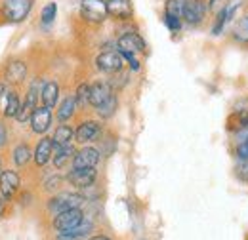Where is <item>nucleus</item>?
<instances>
[{
  "label": "nucleus",
  "mask_w": 248,
  "mask_h": 240,
  "mask_svg": "<svg viewBox=\"0 0 248 240\" xmlns=\"http://www.w3.org/2000/svg\"><path fill=\"white\" fill-rule=\"evenodd\" d=\"M52 126V109L46 107V105H40L34 109L31 117V130L34 134H46Z\"/></svg>",
  "instance_id": "10"
},
{
  "label": "nucleus",
  "mask_w": 248,
  "mask_h": 240,
  "mask_svg": "<svg viewBox=\"0 0 248 240\" xmlns=\"http://www.w3.org/2000/svg\"><path fill=\"white\" fill-rule=\"evenodd\" d=\"M4 200H6V198H4V196H0V215L4 213Z\"/></svg>",
  "instance_id": "37"
},
{
  "label": "nucleus",
  "mask_w": 248,
  "mask_h": 240,
  "mask_svg": "<svg viewBox=\"0 0 248 240\" xmlns=\"http://www.w3.org/2000/svg\"><path fill=\"white\" fill-rule=\"evenodd\" d=\"M239 128H241V132H248V115H243L239 119Z\"/></svg>",
  "instance_id": "36"
},
{
  "label": "nucleus",
  "mask_w": 248,
  "mask_h": 240,
  "mask_svg": "<svg viewBox=\"0 0 248 240\" xmlns=\"http://www.w3.org/2000/svg\"><path fill=\"white\" fill-rule=\"evenodd\" d=\"M229 2H231V0H206L208 12H210V14H217V12H219L221 8H225Z\"/></svg>",
  "instance_id": "33"
},
{
  "label": "nucleus",
  "mask_w": 248,
  "mask_h": 240,
  "mask_svg": "<svg viewBox=\"0 0 248 240\" xmlns=\"http://www.w3.org/2000/svg\"><path fill=\"white\" fill-rule=\"evenodd\" d=\"M75 137V132L69 124H60L56 130H54V135H52V141H54V147H63V145H71Z\"/></svg>",
  "instance_id": "21"
},
{
  "label": "nucleus",
  "mask_w": 248,
  "mask_h": 240,
  "mask_svg": "<svg viewBox=\"0 0 248 240\" xmlns=\"http://www.w3.org/2000/svg\"><path fill=\"white\" fill-rule=\"evenodd\" d=\"M78 15L88 25H101L109 17L107 0H80Z\"/></svg>",
  "instance_id": "2"
},
{
  "label": "nucleus",
  "mask_w": 248,
  "mask_h": 240,
  "mask_svg": "<svg viewBox=\"0 0 248 240\" xmlns=\"http://www.w3.org/2000/svg\"><path fill=\"white\" fill-rule=\"evenodd\" d=\"M90 240H111V239H107V237H93V239Z\"/></svg>",
  "instance_id": "39"
},
{
  "label": "nucleus",
  "mask_w": 248,
  "mask_h": 240,
  "mask_svg": "<svg viewBox=\"0 0 248 240\" xmlns=\"http://www.w3.org/2000/svg\"><path fill=\"white\" fill-rule=\"evenodd\" d=\"M84 204V196L78 193H63L58 196H52L48 202V210L54 215L62 213V211L73 210V208H80Z\"/></svg>",
  "instance_id": "3"
},
{
  "label": "nucleus",
  "mask_w": 248,
  "mask_h": 240,
  "mask_svg": "<svg viewBox=\"0 0 248 240\" xmlns=\"http://www.w3.org/2000/svg\"><path fill=\"white\" fill-rule=\"evenodd\" d=\"M162 21H164V25L168 27L170 32H180L182 27H184V19L182 17H178V15H172V14H162Z\"/></svg>",
  "instance_id": "29"
},
{
  "label": "nucleus",
  "mask_w": 248,
  "mask_h": 240,
  "mask_svg": "<svg viewBox=\"0 0 248 240\" xmlns=\"http://www.w3.org/2000/svg\"><path fill=\"white\" fill-rule=\"evenodd\" d=\"M6 80L12 82V84H21L27 76V65L25 61L21 60H16V61H10L8 67H6V73H4Z\"/></svg>",
  "instance_id": "18"
},
{
  "label": "nucleus",
  "mask_w": 248,
  "mask_h": 240,
  "mask_svg": "<svg viewBox=\"0 0 248 240\" xmlns=\"http://www.w3.org/2000/svg\"><path fill=\"white\" fill-rule=\"evenodd\" d=\"M77 150L73 145H63V147H54V154H52V160H54V166L58 170L65 168L69 162H73Z\"/></svg>",
  "instance_id": "20"
},
{
  "label": "nucleus",
  "mask_w": 248,
  "mask_h": 240,
  "mask_svg": "<svg viewBox=\"0 0 248 240\" xmlns=\"http://www.w3.org/2000/svg\"><path fill=\"white\" fill-rule=\"evenodd\" d=\"M77 109H78V105H77V99H75V95H69V97H65L62 101V105H60V109H58V120L60 122H67V120L73 119V115L77 113Z\"/></svg>",
  "instance_id": "22"
},
{
  "label": "nucleus",
  "mask_w": 248,
  "mask_h": 240,
  "mask_svg": "<svg viewBox=\"0 0 248 240\" xmlns=\"http://www.w3.org/2000/svg\"><path fill=\"white\" fill-rule=\"evenodd\" d=\"M99 162V150L93 147H82L73 158V168H95Z\"/></svg>",
  "instance_id": "14"
},
{
  "label": "nucleus",
  "mask_w": 248,
  "mask_h": 240,
  "mask_svg": "<svg viewBox=\"0 0 248 240\" xmlns=\"http://www.w3.org/2000/svg\"><path fill=\"white\" fill-rule=\"evenodd\" d=\"M4 93H6V86L0 82V99H2V95H4Z\"/></svg>",
  "instance_id": "38"
},
{
  "label": "nucleus",
  "mask_w": 248,
  "mask_h": 240,
  "mask_svg": "<svg viewBox=\"0 0 248 240\" xmlns=\"http://www.w3.org/2000/svg\"><path fill=\"white\" fill-rule=\"evenodd\" d=\"M101 134V124L97 120H84L80 122V126L75 130V139L78 143H90V141H95Z\"/></svg>",
  "instance_id": "11"
},
{
  "label": "nucleus",
  "mask_w": 248,
  "mask_h": 240,
  "mask_svg": "<svg viewBox=\"0 0 248 240\" xmlns=\"http://www.w3.org/2000/svg\"><path fill=\"white\" fill-rule=\"evenodd\" d=\"M109 17L117 21H130L134 17V6L132 0H107Z\"/></svg>",
  "instance_id": "12"
},
{
  "label": "nucleus",
  "mask_w": 248,
  "mask_h": 240,
  "mask_svg": "<svg viewBox=\"0 0 248 240\" xmlns=\"http://www.w3.org/2000/svg\"><path fill=\"white\" fill-rule=\"evenodd\" d=\"M237 156H239V160H248V134L243 137V141L237 145Z\"/></svg>",
  "instance_id": "32"
},
{
  "label": "nucleus",
  "mask_w": 248,
  "mask_h": 240,
  "mask_svg": "<svg viewBox=\"0 0 248 240\" xmlns=\"http://www.w3.org/2000/svg\"><path fill=\"white\" fill-rule=\"evenodd\" d=\"M206 15H208L206 0H187L184 10V23H187L189 27H199L204 23Z\"/></svg>",
  "instance_id": "4"
},
{
  "label": "nucleus",
  "mask_w": 248,
  "mask_h": 240,
  "mask_svg": "<svg viewBox=\"0 0 248 240\" xmlns=\"http://www.w3.org/2000/svg\"><path fill=\"white\" fill-rule=\"evenodd\" d=\"M6 139H8V134H6V126L0 122V147L6 145Z\"/></svg>",
  "instance_id": "35"
},
{
  "label": "nucleus",
  "mask_w": 248,
  "mask_h": 240,
  "mask_svg": "<svg viewBox=\"0 0 248 240\" xmlns=\"http://www.w3.org/2000/svg\"><path fill=\"white\" fill-rule=\"evenodd\" d=\"M0 103H2V113H4L6 119H16V115L21 109V99H19L17 91L14 90H6V93L0 99Z\"/></svg>",
  "instance_id": "16"
},
{
  "label": "nucleus",
  "mask_w": 248,
  "mask_h": 240,
  "mask_svg": "<svg viewBox=\"0 0 248 240\" xmlns=\"http://www.w3.org/2000/svg\"><path fill=\"white\" fill-rule=\"evenodd\" d=\"M187 0H166L164 2V12L166 14H172V15H178L184 19V10H186Z\"/></svg>",
  "instance_id": "27"
},
{
  "label": "nucleus",
  "mask_w": 248,
  "mask_h": 240,
  "mask_svg": "<svg viewBox=\"0 0 248 240\" xmlns=\"http://www.w3.org/2000/svg\"><path fill=\"white\" fill-rule=\"evenodd\" d=\"M233 38L237 42H243V44H248V12L237 21L235 29H233Z\"/></svg>",
  "instance_id": "26"
},
{
  "label": "nucleus",
  "mask_w": 248,
  "mask_h": 240,
  "mask_svg": "<svg viewBox=\"0 0 248 240\" xmlns=\"http://www.w3.org/2000/svg\"><path fill=\"white\" fill-rule=\"evenodd\" d=\"M31 156H32V150L27 143H19V145L14 149V162H16V166H19V168L27 166V162L31 160Z\"/></svg>",
  "instance_id": "25"
},
{
  "label": "nucleus",
  "mask_w": 248,
  "mask_h": 240,
  "mask_svg": "<svg viewBox=\"0 0 248 240\" xmlns=\"http://www.w3.org/2000/svg\"><path fill=\"white\" fill-rule=\"evenodd\" d=\"M117 107H119V99H117V95L113 93L107 101H103L99 107H95V113H97L101 119H111V117L117 113Z\"/></svg>",
  "instance_id": "23"
},
{
  "label": "nucleus",
  "mask_w": 248,
  "mask_h": 240,
  "mask_svg": "<svg viewBox=\"0 0 248 240\" xmlns=\"http://www.w3.org/2000/svg\"><path fill=\"white\" fill-rule=\"evenodd\" d=\"M65 180L77 189H88L93 185V181L97 180V172H95V168H73Z\"/></svg>",
  "instance_id": "9"
},
{
  "label": "nucleus",
  "mask_w": 248,
  "mask_h": 240,
  "mask_svg": "<svg viewBox=\"0 0 248 240\" xmlns=\"http://www.w3.org/2000/svg\"><path fill=\"white\" fill-rule=\"evenodd\" d=\"M56 17H58V4L56 2H48L40 12V25L42 27H50V25H54Z\"/></svg>",
  "instance_id": "24"
},
{
  "label": "nucleus",
  "mask_w": 248,
  "mask_h": 240,
  "mask_svg": "<svg viewBox=\"0 0 248 240\" xmlns=\"http://www.w3.org/2000/svg\"><path fill=\"white\" fill-rule=\"evenodd\" d=\"M19 185H21V181H19V176L16 172H12V170L0 172V195L6 200H10L16 195V191L19 189Z\"/></svg>",
  "instance_id": "13"
},
{
  "label": "nucleus",
  "mask_w": 248,
  "mask_h": 240,
  "mask_svg": "<svg viewBox=\"0 0 248 240\" xmlns=\"http://www.w3.org/2000/svg\"><path fill=\"white\" fill-rule=\"evenodd\" d=\"M34 0H2L0 2V17L6 23H23L32 10Z\"/></svg>",
  "instance_id": "1"
},
{
  "label": "nucleus",
  "mask_w": 248,
  "mask_h": 240,
  "mask_svg": "<svg viewBox=\"0 0 248 240\" xmlns=\"http://www.w3.org/2000/svg\"><path fill=\"white\" fill-rule=\"evenodd\" d=\"M52 154H54V141L52 137H42L32 152V158L36 162V166H46L50 160H52Z\"/></svg>",
  "instance_id": "15"
},
{
  "label": "nucleus",
  "mask_w": 248,
  "mask_h": 240,
  "mask_svg": "<svg viewBox=\"0 0 248 240\" xmlns=\"http://www.w3.org/2000/svg\"><path fill=\"white\" fill-rule=\"evenodd\" d=\"M111 95H113V88H111L109 82L97 80V82L90 84V105H92V107H99V105H101L103 101H107Z\"/></svg>",
  "instance_id": "17"
},
{
  "label": "nucleus",
  "mask_w": 248,
  "mask_h": 240,
  "mask_svg": "<svg viewBox=\"0 0 248 240\" xmlns=\"http://www.w3.org/2000/svg\"><path fill=\"white\" fill-rule=\"evenodd\" d=\"M121 56H123L124 61L130 65V69H132V71H140V69H141L140 60L136 58V54H130V52H121Z\"/></svg>",
  "instance_id": "30"
},
{
  "label": "nucleus",
  "mask_w": 248,
  "mask_h": 240,
  "mask_svg": "<svg viewBox=\"0 0 248 240\" xmlns=\"http://www.w3.org/2000/svg\"><path fill=\"white\" fill-rule=\"evenodd\" d=\"M75 99H77V105L78 107H86L90 103V84L88 82L78 84V88L75 91Z\"/></svg>",
  "instance_id": "28"
},
{
  "label": "nucleus",
  "mask_w": 248,
  "mask_h": 240,
  "mask_svg": "<svg viewBox=\"0 0 248 240\" xmlns=\"http://www.w3.org/2000/svg\"><path fill=\"white\" fill-rule=\"evenodd\" d=\"M84 221V213L80 208H73V210L62 211L54 217V229L60 231V233H67L75 227H78L80 223Z\"/></svg>",
  "instance_id": "8"
},
{
  "label": "nucleus",
  "mask_w": 248,
  "mask_h": 240,
  "mask_svg": "<svg viewBox=\"0 0 248 240\" xmlns=\"http://www.w3.org/2000/svg\"><path fill=\"white\" fill-rule=\"evenodd\" d=\"M235 174H237V178H239L241 181L248 183V160H241V162L237 164Z\"/></svg>",
  "instance_id": "31"
},
{
  "label": "nucleus",
  "mask_w": 248,
  "mask_h": 240,
  "mask_svg": "<svg viewBox=\"0 0 248 240\" xmlns=\"http://www.w3.org/2000/svg\"><path fill=\"white\" fill-rule=\"evenodd\" d=\"M58 99H60V84H58L56 80L44 82L42 91H40V101H42V105H46V107L52 109V107L58 105Z\"/></svg>",
  "instance_id": "19"
},
{
  "label": "nucleus",
  "mask_w": 248,
  "mask_h": 240,
  "mask_svg": "<svg viewBox=\"0 0 248 240\" xmlns=\"http://www.w3.org/2000/svg\"><path fill=\"white\" fill-rule=\"evenodd\" d=\"M60 185H62V178H60V176H56V178H50V180H48L46 189H50V191H52V189H58Z\"/></svg>",
  "instance_id": "34"
},
{
  "label": "nucleus",
  "mask_w": 248,
  "mask_h": 240,
  "mask_svg": "<svg viewBox=\"0 0 248 240\" xmlns=\"http://www.w3.org/2000/svg\"><path fill=\"white\" fill-rule=\"evenodd\" d=\"M95 67H97L101 73L115 75V73H121V71H123L124 58L121 56L119 50H105V52H101V54L95 58Z\"/></svg>",
  "instance_id": "5"
},
{
  "label": "nucleus",
  "mask_w": 248,
  "mask_h": 240,
  "mask_svg": "<svg viewBox=\"0 0 248 240\" xmlns=\"http://www.w3.org/2000/svg\"><path fill=\"white\" fill-rule=\"evenodd\" d=\"M243 2H229L225 8H221L217 14H214V21H212V34L214 36H219L221 32H225V27L227 23L233 21V17L237 15V12L241 10Z\"/></svg>",
  "instance_id": "6"
},
{
  "label": "nucleus",
  "mask_w": 248,
  "mask_h": 240,
  "mask_svg": "<svg viewBox=\"0 0 248 240\" xmlns=\"http://www.w3.org/2000/svg\"><path fill=\"white\" fill-rule=\"evenodd\" d=\"M117 50L119 52H130V54H145L147 52V44H145V40L141 38L140 32L128 30V32L119 36Z\"/></svg>",
  "instance_id": "7"
}]
</instances>
